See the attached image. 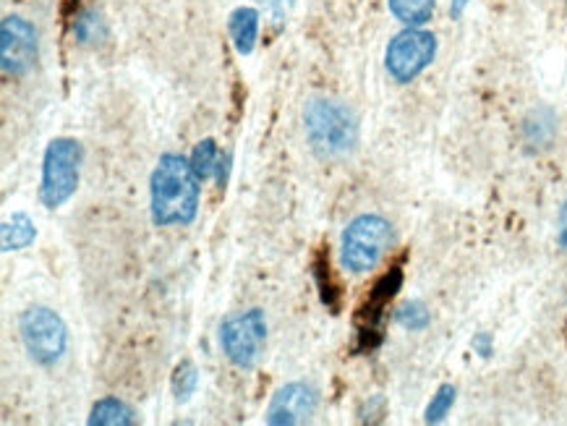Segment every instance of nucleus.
Wrapping results in <instances>:
<instances>
[{"label": "nucleus", "mask_w": 567, "mask_h": 426, "mask_svg": "<svg viewBox=\"0 0 567 426\" xmlns=\"http://www.w3.org/2000/svg\"><path fill=\"white\" fill-rule=\"evenodd\" d=\"M152 222L157 228L192 226L199 212V176L192 160L168 152L157 160L150 178Z\"/></svg>", "instance_id": "f257e3e1"}, {"label": "nucleus", "mask_w": 567, "mask_h": 426, "mask_svg": "<svg viewBox=\"0 0 567 426\" xmlns=\"http://www.w3.org/2000/svg\"><path fill=\"white\" fill-rule=\"evenodd\" d=\"M303 132L311 152L322 160H343L359 147V115L343 100L315 97L303 107Z\"/></svg>", "instance_id": "f03ea898"}, {"label": "nucleus", "mask_w": 567, "mask_h": 426, "mask_svg": "<svg viewBox=\"0 0 567 426\" xmlns=\"http://www.w3.org/2000/svg\"><path fill=\"white\" fill-rule=\"evenodd\" d=\"M392 241H395V230L390 220H384L382 215H359L348 222L340 238V262L353 276H367L382 262Z\"/></svg>", "instance_id": "7ed1b4c3"}, {"label": "nucleus", "mask_w": 567, "mask_h": 426, "mask_svg": "<svg viewBox=\"0 0 567 426\" xmlns=\"http://www.w3.org/2000/svg\"><path fill=\"white\" fill-rule=\"evenodd\" d=\"M84 149L82 142L71 136H58L48 144L42 157V184L40 201L48 209L63 207L79 189V173H82Z\"/></svg>", "instance_id": "20e7f679"}, {"label": "nucleus", "mask_w": 567, "mask_h": 426, "mask_svg": "<svg viewBox=\"0 0 567 426\" xmlns=\"http://www.w3.org/2000/svg\"><path fill=\"white\" fill-rule=\"evenodd\" d=\"M21 343L29 359L40 366L61 364L69 349V330L65 322L48 306H29L19 320Z\"/></svg>", "instance_id": "39448f33"}, {"label": "nucleus", "mask_w": 567, "mask_h": 426, "mask_svg": "<svg viewBox=\"0 0 567 426\" xmlns=\"http://www.w3.org/2000/svg\"><path fill=\"white\" fill-rule=\"evenodd\" d=\"M434 55H437V38L421 27H405L390 40L384 69L398 84H411L432 66Z\"/></svg>", "instance_id": "423d86ee"}, {"label": "nucleus", "mask_w": 567, "mask_h": 426, "mask_svg": "<svg viewBox=\"0 0 567 426\" xmlns=\"http://www.w3.org/2000/svg\"><path fill=\"white\" fill-rule=\"evenodd\" d=\"M267 343V316L261 309H249L228 316L220 324V345L228 361L238 370H254Z\"/></svg>", "instance_id": "0eeeda50"}, {"label": "nucleus", "mask_w": 567, "mask_h": 426, "mask_svg": "<svg viewBox=\"0 0 567 426\" xmlns=\"http://www.w3.org/2000/svg\"><path fill=\"white\" fill-rule=\"evenodd\" d=\"M400 285H403V270L400 267H392L390 272L377 280L369 299L361 303L359 314H355V328H359V343H355V351L359 353H372L380 349L384 337V316H388L390 301L395 299Z\"/></svg>", "instance_id": "6e6552de"}, {"label": "nucleus", "mask_w": 567, "mask_h": 426, "mask_svg": "<svg viewBox=\"0 0 567 426\" xmlns=\"http://www.w3.org/2000/svg\"><path fill=\"white\" fill-rule=\"evenodd\" d=\"M40 55L38 29L24 17H6L0 24V69L9 79H21L34 69Z\"/></svg>", "instance_id": "1a4fd4ad"}, {"label": "nucleus", "mask_w": 567, "mask_h": 426, "mask_svg": "<svg viewBox=\"0 0 567 426\" xmlns=\"http://www.w3.org/2000/svg\"><path fill=\"white\" fill-rule=\"evenodd\" d=\"M319 406L317 389L307 382H290L272 395L270 408H267V424L272 426H293L307 424L315 418Z\"/></svg>", "instance_id": "9d476101"}, {"label": "nucleus", "mask_w": 567, "mask_h": 426, "mask_svg": "<svg viewBox=\"0 0 567 426\" xmlns=\"http://www.w3.org/2000/svg\"><path fill=\"white\" fill-rule=\"evenodd\" d=\"M228 32L238 55H251L259 40V11L251 9V6L233 11L228 21Z\"/></svg>", "instance_id": "9b49d317"}, {"label": "nucleus", "mask_w": 567, "mask_h": 426, "mask_svg": "<svg viewBox=\"0 0 567 426\" xmlns=\"http://www.w3.org/2000/svg\"><path fill=\"white\" fill-rule=\"evenodd\" d=\"M34 238H38V226H34V220L29 218L27 212H13V218L3 222L0 247L9 254V251H21L32 247Z\"/></svg>", "instance_id": "f8f14e48"}, {"label": "nucleus", "mask_w": 567, "mask_h": 426, "mask_svg": "<svg viewBox=\"0 0 567 426\" xmlns=\"http://www.w3.org/2000/svg\"><path fill=\"white\" fill-rule=\"evenodd\" d=\"M92 426H134L140 424L136 411L118 398H103L94 403L90 414Z\"/></svg>", "instance_id": "ddd939ff"}, {"label": "nucleus", "mask_w": 567, "mask_h": 426, "mask_svg": "<svg viewBox=\"0 0 567 426\" xmlns=\"http://www.w3.org/2000/svg\"><path fill=\"white\" fill-rule=\"evenodd\" d=\"M74 38L79 45L97 48L107 40V24L97 9H82L74 17Z\"/></svg>", "instance_id": "4468645a"}, {"label": "nucleus", "mask_w": 567, "mask_h": 426, "mask_svg": "<svg viewBox=\"0 0 567 426\" xmlns=\"http://www.w3.org/2000/svg\"><path fill=\"white\" fill-rule=\"evenodd\" d=\"M390 13L405 27H424L432 21L437 0H388Z\"/></svg>", "instance_id": "2eb2a0df"}, {"label": "nucleus", "mask_w": 567, "mask_h": 426, "mask_svg": "<svg viewBox=\"0 0 567 426\" xmlns=\"http://www.w3.org/2000/svg\"><path fill=\"white\" fill-rule=\"evenodd\" d=\"M315 280L319 285V295H322V303L327 309H330L332 314H338L340 309V288L332 283V272H330V257L324 254V251H319L317 259H315Z\"/></svg>", "instance_id": "dca6fc26"}, {"label": "nucleus", "mask_w": 567, "mask_h": 426, "mask_svg": "<svg viewBox=\"0 0 567 426\" xmlns=\"http://www.w3.org/2000/svg\"><path fill=\"white\" fill-rule=\"evenodd\" d=\"M171 385H173V395H176L178 403L192 401L196 387H199V370H196L192 361H181V364L176 366V372H173Z\"/></svg>", "instance_id": "f3484780"}, {"label": "nucleus", "mask_w": 567, "mask_h": 426, "mask_svg": "<svg viewBox=\"0 0 567 426\" xmlns=\"http://www.w3.org/2000/svg\"><path fill=\"white\" fill-rule=\"evenodd\" d=\"M217 163H220V152H217V142L215 139H202L196 144L194 155H192V165L196 170L199 180H207L213 173L217 170Z\"/></svg>", "instance_id": "a211bd4d"}, {"label": "nucleus", "mask_w": 567, "mask_h": 426, "mask_svg": "<svg viewBox=\"0 0 567 426\" xmlns=\"http://www.w3.org/2000/svg\"><path fill=\"white\" fill-rule=\"evenodd\" d=\"M395 322L400 328L411 330V332H421L429 328V322H432V314H429L426 303L421 301H405L403 306L395 312Z\"/></svg>", "instance_id": "6ab92c4d"}, {"label": "nucleus", "mask_w": 567, "mask_h": 426, "mask_svg": "<svg viewBox=\"0 0 567 426\" xmlns=\"http://www.w3.org/2000/svg\"><path fill=\"white\" fill-rule=\"evenodd\" d=\"M455 398H457V389L453 385H442L437 389V395H434L432 403L426 406V414H424V422L426 424H440L445 422L450 411L455 406Z\"/></svg>", "instance_id": "aec40b11"}, {"label": "nucleus", "mask_w": 567, "mask_h": 426, "mask_svg": "<svg viewBox=\"0 0 567 426\" xmlns=\"http://www.w3.org/2000/svg\"><path fill=\"white\" fill-rule=\"evenodd\" d=\"M261 3H265L267 11L272 13V19L278 21V24H282V21H286V17H288V11L293 9L296 0H261Z\"/></svg>", "instance_id": "412c9836"}, {"label": "nucleus", "mask_w": 567, "mask_h": 426, "mask_svg": "<svg viewBox=\"0 0 567 426\" xmlns=\"http://www.w3.org/2000/svg\"><path fill=\"white\" fill-rule=\"evenodd\" d=\"M474 351L478 353V356H484V359H489V356H492V351H494V341H492L489 332H478V335L474 337Z\"/></svg>", "instance_id": "4be33fe9"}, {"label": "nucleus", "mask_w": 567, "mask_h": 426, "mask_svg": "<svg viewBox=\"0 0 567 426\" xmlns=\"http://www.w3.org/2000/svg\"><path fill=\"white\" fill-rule=\"evenodd\" d=\"M557 243L567 254V201L559 207V222H557Z\"/></svg>", "instance_id": "5701e85b"}, {"label": "nucleus", "mask_w": 567, "mask_h": 426, "mask_svg": "<svg viewBox=\"0 0 567 426\" xmlns=\"http://www.w3.org/2000/svg\"><path fill=\"white\" fill-rule=\"evenodd\" d=\"M468 3H471V0H450V17L461 19L465 9H468Z\"/></svg>", "instance_id": "b1692460"}, {"label": "nucleus", "mask_w": 567, "mask_h": 426, "mask_svg": "<svg viewBox=\"0 0 567 426\" xmlns=\"http://www.w3.org/2000/svg\"><path fill=\"white\" fill-rule=\"evenodd\" d=\"M79 6H82V0H63V13L69 17V13H79Z\"/></svg>", "instance_id": "393cba45"}]
</instances>
